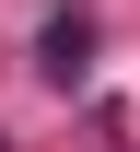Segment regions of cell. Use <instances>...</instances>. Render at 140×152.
<instances>
[{
	"label": "cell",
	"instance_id": "cell-1",
	"mask_svg": "<svg viewBox=\"0 0 140 152\" xmlns=\"http://www.w3.org/2000/svg\"><path fill=\"white\" fill-rule=\"evenodd\" d=\"M35 70L47 82H82V70H94V12H59V23H47V35H35Z\"/></svg>",
	"mask_w": 140,
	"mask_h": 152
},
{
	"label": "cell",
	"instance_id": "cell-2",
	"mask_svg": "<svg viewBox=\"0 0 140 152\" xmlns=\"http://www.w3.org/2000/svg\"><path fill=\"white\" fill-rule=\"evenodd\" d=\"M0 152H12V140H0Z\"/></svg>",
	"mask_w": 140,
	"mask_h": 152
}]
</instances>
